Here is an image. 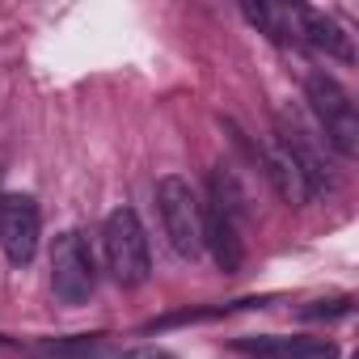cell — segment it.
I'll use <instances>...</instances> for the list:
<instances>
[{
    "instance_id": "cell-1",
    "label": "cell",
    "mask_w": 359,
    "mask_h": 359,
    "mask_svg": "<svg viewBox=\"0 0 359 359\" xmlns=\"http://www.w3.org/2000/svg\"><path fill=\"white\" fill-rule=\"evenodd\" d=\"M156 212H161V224H165L173 254L195 262L203 254V203H199L195 187L177 173L161 177L156 182Z\"/></svg>"
},
{
    "instance_id": "cell-2",
    "label": "cell",
    "mask_w": 359,
    "mask_h": 359,
    "mask_svg": "<svg viewBox=\"0 0 359 359\" xmlns=\"http://www.w3.org/2000/svg\"><path fill=\"white\" fill-rule=\"evenodd\" d=\"M102 254H106V266L114 275V283L123 287H140L152 271V254H148V237H144V224L131 208H118L106 216L102 224Z\"/></svg>"
},
{
    "instance_id": "cell-3",
    "label": "cell",
    "mask_w": 359,
    "mask_h": 359,
    "mask_svg": "<svg viewBox=\"0 0 359 359\" xmlns=\"http://www.w3.org/2000/svg\"><path fill=\"white\" fill-rule=\"evenodd\" d=\"M304 93H309V106L325 131V140L342 152V156H359V110L351 102V93L330 76V72H313L304 81Z\"/></svg>"
},
{
    "instance_id": "cell-4",
    "label": "cell",
    "mask_w": 359,
    "mask_h": 359,
    "mask_svg": "<svg viewBox=\"0 0 359 359\" xmlns=\"http://www.w3.org/2000/svg\"><path fill=\"white\" fill-rule=\"evenodd\" d=\"M97 287V262H93V250L85 241V233L68 229L55 237L51 245V292L60 304H89Z\"/></svg>"
},
{
    "instance_id": "cell-5",
    "label": "cell",
    "mask_w": 359,
    "mask_h": 359,
    "mask_svg": "<svg viewBox=\"0 0 359 359\" xmlns=\"http://www.w3.org/2000/svg\"><path fill=\"white\" fill-rule=\"evenodd\" d=\"M39 203L34 195H5L0 199V250L13 266H30L39 254Z\"/></svg>"
},
{
    "instance_id": "cell-6",
    "label": "cell",
    "mask_w": 359,
    "mask_h": 359,
    "mask_svg": "<svg viewBox=\"0 0 359 359\" xmlns=\"http://www.w3.org/2000/svg\"><path fill=\"white\" fill-rule=\"evenodd\" d=\"M237 351L258 355V359H338V346L330 338H279V334H262V338H241Z\"/></svg>"
},
{
    "instance_id": "cell-7",
    "label": "cell",
    "mask_w": 359,
    "mask_h": 359,
    "mask_svg": "<svg viewBox=\"0 0 359 359\" xmlns=\"http://www.w3.org/2000/svg\"><path fill=\"white\" fill-rule=\"evenodd\" d=\"M258 161H262V169H266V177H271V187L279 191V199H283V203H292V208L313 203V187L304 182L300 165L287 156V148H283V144H266V148H258Z\"/></svg>"
},
{
    "instance_id": "cell-8",
    "label": "cell",
    "mask_w": 359,
    "mask_h": 359,
    "mask_svg": "<svg viewBox=\"0 0 359 359\" xmlns=\"http://www.w3.org/2000/svg\"><path fill=\"white\" fill-rule=\"evenodd\" d=\"M292 18L300 22V34H304L309 47H317V51H325L330 60H342V64L355 60L351 34H346L330 13H321V9H292Z\"/></svg>"
},
{
    "instance_id": "cell-9",
    "label": "cell",
    "mask_w": 359,
    "mask_h": 359,
    "mask_svg": "<svg viewBox=\"0 0 359 359\" xmlns=\"http://www.w3.org/2000/svg\"><path fill=\"white\" fill-rule=\"evenodd\" d=\"M203 250H212L216 266L224 275H237L241 271V237H237V220H229L220 208H203Z\"/></svg>"
},
{
    "instance_id": "cell-10",
    "label": "cell",
    "mask_w": 359,
    "mask_h": 359,
    "mask_svg": "<svg viewBox=\"0 0 359 359\" xmlns=\"http://www.w3.org/2000/svg\"><path fill=\"white\" fill-rule=\"evenodd\" d=\"M106 338L102 334H76V338H43L30 346V359H102Z\"/></svg>"
},
{
    "instance_id": "cell-11",
    "label": "cell",
    "mask_w": 359,
    "mask_h": 359,
    "mask_svg": "<svg viewBox=\"0 0 359 359\" xmlns=\"http://www.w3.org/2000/svg\"><path fill=\"white\" fill-rule=\"evenodd\" d=\"M241 13H245V18H250L258 30H266L275 43H292V39H287V26H283L292 9H271V5H254V0H245V5H241Z\"/></svg>"
},
{
    "instance_id": "cell-12",
    "label": "cell",
    "mask_w": 359,
    "mask_h": 359,
    "mask_svg": "<svg viewBox=\"0 0 359 359\" xmlns=\"http://www.w3.org/2000/svg\"><path fill=\"white\" fill-rule=\"evenodd\" d=\"M351 313V296H334V300H313L300 317L309 321H334V317H346Z\"/></svg>"
},
{
    "instance_id": "cell-13",
    "label": "cell",
    "mask_w": 359,
    "mask_h": 359,
    "mask_svg": "<svg viewBox=\"0 0 359 359\" xmlns=\"http://www.w3.org/2000/svg\"><path fill=\"white\" fill-rule=\"evenodd\" d=\"M118 359H173V355L161 351V346H135V351H123Z\"/></svg>"
},
{
    "instance_id": "cell-14",
    "label": "cell",
    "mask_w": 359,
    "mask_h": 359,
    "mask_svg": "<svg viewBox=\"0 0 359 359\" xmlns=\"http://www.w3.org/2000/svg\"><path fill=\"white\" fill-rule=\"evenodd\" d=\"M0 199H5V191H0Z\"/></svg>"
}]
</instances>
